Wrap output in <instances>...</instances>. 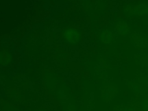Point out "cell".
Instances as JSON below:
<instances>
[{
    "mask_svg": "<svg viewBox=\"0 0 148 111\" xmlns=\"http://www.w3.org/2000/svg\"><path fill=\"white\" fill-rule=\"evenodd\" d=\"M132 38L135 45L138 49L142 50L148 49V38L145 35L135 33L132 35Z\"/></svg>",
    "mask_w": 148,
    "mask_h": 111,
    "instance_id": "1",
    "label": "cell"
},
{
    "mask_svg": "<svg viewBox=\"0 0 148 111\" xmlns=\"http://www.w3.org/2000/svg\"><path fill=\"white\" fill-rule=\"evenodd\" d=\"M116 29L117 34L121 36H127L130 32L129 27L124 22H119L116 26Z\"/></svg>",
    "mask_w": 148,
    "mask_h": 111,
    "instance_id": "3",
    "label": "cell"
},
{
    "mask_svg": "<svg viewBox=\"0 0 148 111\" xmlns=\"http://www.w3.org/2000/svg\"><path fill=\"white\" fill-rule=\"evenodd\" d=\"M66 38L68 40H69L71 42H73L77 40V34L76 31H73L72 30H69L66 31Z\"/></svg>",
    "mask_w": 148,
    "mask_h": 111,
    "instance_id": "4",
    "label": "cell"
},
{
    "mask_svg": "<svg viewBox=\"0 0 148 111\" xmlns=\"http://www.w3.org/2000/svg\"><path fill=\"white\" fill-rule=\"evenodd\" d=\"M101 40L105 43L112 44L116 39V35L114 33L110 31L106 30L101 33Z\"/></svg>",
    "mask_w": 148,
    "mask_h": 111,
    "instance_id": "2",
    "label": "cell"
}]
</instances>
